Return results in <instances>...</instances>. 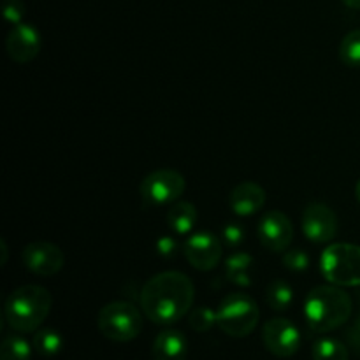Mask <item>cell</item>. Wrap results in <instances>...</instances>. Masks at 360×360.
Instances as JSON below:
<instances>
[{"label":"cell","mask_w":360,"mask_h":360,"mask_svg":"<svg viewBox=\"0 0 360 360\" xmlns=\"http://www.w3.org/2000/svg\"><path fill=\"white\" fill-rule=\"evenodd\" d=\"M195 287L185 273L164 271L151 276L141 288V309L158 326L179 322L192 309Z\"/></svg>","instance_id":"1"},{"label":"cell","mask_w":360,"mask_h":360,"mask_svg":"<svg viewBox=\"0 0 360 360\" xmlns=\"http://www.w3.org/2000/svg\"><path fill=\"white\" fill-rule=\"evenodd\" d=\"M352 297L338 285H320L304 301V319L313 333L327 334L340 329L352 316Z\"/></svg>","instance_id":"2"},{"label":"cell","mask_w":360,"mask_h":360,"mask_svg":"<svg viewBox=\"0 0 360 360\" xmlns=\"http://www.w3.org/2000/svg\"><path fill=\"white\" fill-rule=\"evenodd\" d=\"M53 306V295L41 285H23L9 294L4 304L6 322L14 333L32 334L41 329Z\"/></svg>","instance_id":"3"},{"label":"cell","mask_w":360,"mask_h":360,"mask_svg":"<svg viewBox=\"0 0 360 360\" xmlns=\"http://www.w3.org/2000/svg\"><path fill=\"white\" fill-rule=\"evenodd\" d=\"M260 309L255 299L245 292L229 294L217 309V326L231 338H246L255 330Z\"/></svg>","instance_id":"4"},{"label":"cell","mask_w":360,"mask_h":360,"mask_svg":"<svg viewBox=\"0 0 360 360\" xmlns=\"http://www.w3.org/2000/svg\"><path fill=\"white\" fill-rule=\"evenodd\" d=\"M97 327L102 336L115 343H129L143 330V315L127 301H112L102 306L97 315Z\"/></svg>","instance_id":"5"},{"label":"cell","mask_w":360,"mask_h":360,"mask_svg":"<svg viewBox=\"0 0 360 360\" xmlns=\"http://www.w3.org/2000/svg\"><path fill=\"white\" fill-rule=\"evenodd\" d=\"M320 271L338 287H360V246L352 243L327 246L320 257Z\"/></svg>","instance_id":"6"},{"label":"cell","mask_w":360,"mask_h":360,"mask_svg":"<svg viewBox=\"0 0 360 360\" xmlns=\"http://www.w3.org/2000/svg\"><path fill=\"white\" fill-rule=\"evenodd\" d=\"M186 188L185 176L174 169H157L141 181L139 193L144 204L151 207L172 206Z\"/></svg>","instance_id":"7"},{"label":"cell","mask_w":360,"mask_h":360,"mask_svg":"<svg viewBox=\"0 0 360 360\" xmlns=\"http://www.w3.org/2000/svg\"><path fill=\"white\" fill-rule=\"evenodd\" d=\"M186 262L197 271H213L224 257V241L211 232H192L183 243Z\"/></svg>","instance_id":"8"},{"label":"cell","mask_w":360,"mask_h":360,"mask_svg":"<svg viewBox=\"0 0 360 360\" xmlns=\"http://www.w3.org/2000/svg\"><path fill=\"white\" fill-rule=\"evenodd\" d=\"M262 341L267 352L274 357L290 359L301 348V333L288 319L274 316L264 323Z\"/></svg>","instance_id":"9"},{"label":"cell","mask_w":360,"mask_h":360,"mask_svg":"<svg viewBox=\"0 0 360 360\" xmlns=\"http://www.w3.org/2000/svg\"><path fill=\"white\" fill-rule=\"evenodd\" d=\"M257 236L264 248L273 253H285L294 239V225L290 218L278 210H271L260 218Z\"/></svg>","instance_id":"10"},{"label":"cell","mask_w":360,"mask_h":360,"mask_svg":"<svg viewBox=\"0 0 360 360\" xmlns=\"http://www.w3.org/2000/svg\"><path fill=\"white\" fill-rule=\"evenodd\" d=\"M302 232L315 245H327L338 234V217L327 204H309L302 213Z\"/></svg>","instance_id":"11"},{"label":"cell","mask_w":360,"mask_h":360,"mask_svg":"<svg viewBox=\"0 0 360 360\" xmlns=\"http://www.w3.org/2000/svg\"><path fill=\"white\" fill-rule=\"evenodd\" d=\"M21 260H23L25 267L30 273L42 278L58 274L62 271L63 264H65V257H63L62 250L48 241H35L25 246L23 253H21Z\"/></svg>","instance_id":"12"},{"label":"cell","mask_w":360,"mask_h":360,"mask_svg":"<svg viewBox=\"0 0 360 360\" xmlns=\"http://www.w3.org/2000/svg\"><path fill=\"white\" fill-rule=\"evenodd\" d=\"M42 39L37 28L30 23H18L7 34V55L16 63H28L41 53Z\"/></svg>","instance_id":"13"},{"label":"cell","mask_w":360,"mask_h":360,"mask_svg":"<svg viewBox=\"0 0 360 360\" xmlns=\"http://www.w3.org/2000/svg\"><path fill=\"white\" fill-rule=\"evenodd\" d=\"M266 190L255 181H243L234 186L229 195V206L238 217H252L266 204Z\"/></svg>","instance_id":"14"},{"label":"cell","mask_w":360,"mask_h":360,"mask_svg":"<svg viewBox=\"0 0 360 360\" xmlns=\"http://www.w3.org/2000/svg\"><path fill=\"white\" fill-rule=\"evenodd\" d=\"M186 354H188V341L181 330L165 329L155 338V360H186Z\"/></svg>","instance_id":"15"},{"label":"cell","mask_w":360,"mask_h":360,"mask_svg":"<svg viewBox=\"0 0 360 360\" xmlns=\"http://www.w3.org/2000/svg\"><path fill=\"white\" fill-rule=\"evenodd\" d=\"M199 213L188 200H178L167 211V225L176 236H190L195 229Z\"/></svg>","instance_id":"16"},{"label":"cell","mask_w":360,"mask_h":360,"mask_svg":"<svg viewBox=\"0 0 360 360\" xmlns=\"http://www.w3.org/2000/svg\"><path fill=\"white\" fill-rule=\"evenodd\" d=\"M253 264V257L246 252H236L225 262V276L227 281L238 285V287H250V267Z\"/></svg>","instance_id":"17"},{"label":"cell","mask_w":360,"mask_h":360,"mask_svg":"<svg viewBox=\"0 0 360 360\" xmlns=\"http://www.w3.org/2000/svg\"><path fill=\"white\" fill-rule=\"evenodd\" d=\"M32 345H34V350L37 352L41 357L51 359V357H56V355L62 352L63 338L58 330L44 327V329L35 330Z\"/></svg>","instance_id":"18"},{"label":"cell","mask_w":360,"mask_h":360,"mask_svg":"<svg viewBox=\"0 0 360 360\" xmlns=\"http://www.w3.org/2000/svg\"><path fill=\"white\" fill-rule=\"evenodd\" d=\"M266 302L273 311H285L294 302V290L283 280H273L267 285Z\"/></svg>","instance_id":"19"},{"label":"cell","mask_w":360,"mask_h":360,"mask_svg":"<svg viewBox=\"0 0 360 360\" xmlns=\"http://www.w3.org/2000/svg\"><path fill=\"white\" fill-rule=\"evenodd\" d=\"M313 360H350L347 345L336 338H320L313 343Z\"/></svg>","instance_id":"20"},{"label":"cell","mask_w":360,"mask_h":360,"mask_svg":"<svg viewBox=\"0 0 360 360\" xmlns=\"http://www.w3.org/2000/svg\"><path fill=\"white\" fill-rule=\"evenodd\" d=\"M34 345L28 343L20 334L4 338L0 345V360H30Z\"/></svg>","instance_id":"21"},{"label":"cell","mask_w":360,"mask_h":360,"mask_svg":"<svg viewBox=\"0 0 360 360\" xmlns=\"http://www.w3.org/2000/svg\"><path fill=\"white\" fill-rule=\"evenodd\" d=\"M340 58L350 69H360V28L345 35L340 44Z\"/></svg>","instance_id":"22"},{"label":"cell","mask_w":360,"mask_h":360,"mask_svg":"<svg viewBox=\"0 0 360 360\" xmlns=\"http://www.w3.org/2000/svg\"><path fill=\"white\" fill-rule=\"evenodd\" d=\"M188 323L197 333H207V330L217 326V311L206 308V306H200V308H195L190 313Z\"/></svg>","instance_id":"23"},{"label":"cell","mask_w":360,"mask_h":360,"mask_svg":"<svg viewBox=\"0 0 360 360\" xmlns=\"http://www.w3.org/2000/svg\"><path fill=\"white\" fill-rule=\"evenodd\" d=\"M309 262H311V259L302 248L287 250L283 253V266L288 271H294V273H302V271L308 269Z\"/></svg>","instance_id":"24"},{"label":"cell","mask_w":360,"mask_h":360,"mask_svg":"<svg viewBox=\"0 0 360 360\" xmlns=\"http://www.w3.org/2000/svg\"><path fill=\"white\" fill-rule=\"evenodd\" d=\"M221 241L227 248L236 250L245 241V229L239 224H227L221 229Z\"/></svg>","instance_id":"25"},{"label":"cell","mask_w":360,"mask_h":360,"mask_svg":"<svg viewBox=\"0 0 360 360\" xmlns=\"http://www.w3.org/2000/svg\"><path fill=\"white\" fill-rule=\"evenodd\" d=\"M2 11H4V18H6V21H9V23L13 25H18L21 23V20H23L25 16V4L21 2V0H4V6H2Z\"/></svg>","instance_id":"26"},{"label":"cell","mask_w":360,"mask_h":360,"mask_svg":"<svg viewBox=\"0 0 360 360\" xmlns=\"http://www.w3.org/2000/svg\"><path fill=\"white\" fill-rule=\"evenodd\" d=\"M155 248H157V253L164 259H172L178 252V243H176L174 238L171 236H162V238L157 239L155 243Z\"/></svg>","instance_id":"27"},{"label":"cell","mask_w":360,"mask_h":360,"mask_svg":"<svg viewBox=\"0 0 360 360\" xmlns=\"http://www.w3.org/2000/svg\"><path fill=\"white\" fill-rule=\"evenodd\" d=\"M347 7H352V9H360V0H341Z\"/></svg>","instance_id":"28"},{"label":"cell","mask_w":360,"mask_h":360,"mask_svg":"<svg viewBox=\"0 0 360 360\" xmlns=\"http://www.w3.org/2000/svg\"><path fill=\"white\" fill-rule=\"evenodd\" d=\"M355 197H357V200L360 204V179L357 181V185H355Z\"/></svg>","instance_id":"29"},{"label":"cell","mask_w":360,"mask_h":360,"mask_svg":"<svg viewBox=\"0 0 360 360\" xmlns=\"http://www.w3.org/2000/svg\"><path fill=\"white\" fill-rule=\"evenodd\" d=\"M355 329H357V330H359V333H360V315H359L357 322H355Z\"/></svg>","instance_id":"30"}]
</instances>
